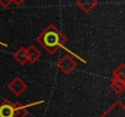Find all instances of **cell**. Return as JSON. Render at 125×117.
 <instances>
[{
    "mask_svg": "<svg viewBox=\"0 0 125 117\" xmlns=\"http://www.w3.org/2000/svg\"><path fill=\"white\" fill-rule=\"evenodd\" d=\"M36 40L43 46V49L49 55H53L59 49L65 48L68 37L62 34V32L55 25H49L42 31L39 35H37Z\"/></svg>",
    "mask_w": 125,
    "mask_h": 117,
    "instance_id": "obj_1",
    "label": "cell"
},
{
    "mask_svg": "<svg viewBox=\"0 0 125 117\" xmlns=\"http://www.w3.org/2000/svg\"><path fill=\"white\" fill-rule=\"evenodd\" d=\"M58 68L64 73V75H70L77 66L76 60L71 56V55H64L56 64Z\"/></svg>",
    "mask_w": 125,
    "mask_h": 117,
    "instance_id": "obj_2",
    "label": "cell"
},
{
    "mask_svg": "<svg viewBox=\"0 0 125 117\" xmlns=\"http://www.w3.org/2000/svg\"><path fill=\"white\" fill-rule=\"evenodd\" d=\"M99 117H125V105L121 100H116Z\"/></svg>",
    "mask_w": 125,
    "mask_h": 117,
    "instance_id": "obj_3",
    "label": "cell"
},
{
    "mask_svg": "<svg viewBox=\"0 0 125 117\" xmlns=\"http://www.w3.org/2000/svg\"><path fill=\"white\" fill-rule=\"evenodd\" d=\"M8 88H9V90H10L14 95L20 96V95L28 88V85H27V83H26L21 77H15V78L8 84Z\"/></svg>",
    "mask_w": 125,
    "mask_h": 117,
    "instance_id": "obj_4",
    "label": "cell"
},
{
    "mask_svg": "<svg viewBox=\"0 0 125 117\" xmlns=\"http://www.w3.org/2000/svg\"><path fill=\"white\" fill-rule=\"evenodd\" d=\"M17 102H12L10 100H4L0 102V117H14L15 107L17 106Z\"/></svg>",
    "mask_w": 125,
    "mask_h": 117,
    "instance_id": "obj_5",
    "label": "cell"
},
{
    "mask_svg": "<svg viewBox=\"0 0 125 117\" xmlns=\"http://www.w3.org/2000/svg\"><path fill=\"white\" fill-rule=\"evenodd\" d=\"M43 102H44V100H39V101H34V102H31V104H27V105H22V104L19 101V102H17V106L15 107V111H14V117H26L27 113H28L30 107L41 105V104H43Z\"/></svg>",
    "mask_w": 125,
    "mask_h": 117,
    "instance_id": "obj_6",
    "label": "cell"
},
{
    "mask_svg": "<svg viewBox=\"0 0 125 117\" xmlns=\"http://www.w3.org/2000/svg\"><path fill=\"white\" fill-rule=\"evenodd\" d=\"M97 0H76V6L85 14L91 12L97 6Z\"/></svg>",
    "mask_w": 125,
    "mask_h": 117,
    "instance_id": "obj_7",
    "label": "cell"
},
{
    "mask_svg": "<svg viewBox=\"0 0 125 117\" xmlns=\"http://www.w3.org/2000/svg\"><path fill=\"white\" fill-rule=\"evenodd\" d=\"M26 51H27V57H28V62L31 64H34L37 62L39 58L42 57V52L39 51V49H37L36 45L31 44L28 48H26Z\"/></svg>",
    "mask_w": 125,
    "mask_h": 117,
    "instance_id": "obj_8",
    "label": "cell"
},
{
    "mask_svg": "<svg viewBox=\"0 0 125 117\" xmlns=\"http://www.w3.org/2000/svg\"><path fill=\"white\" fill-rule=\"evenodd\" d=\"M14 58H15V61H16L19 65H26V64L28 62V57H27L26 48L20 46V48L14 52Z\"/></svg>",
    "mask_w": 125,
    "mask_h": 117,
    "instance_id": "obj_9",
    "label": "cell"
},
{
    "mask_svg": "<svg viewBox=\"0 0 125 117\" xmlns=\"http://www.w3.org/2000/svg\"><path fill=\"white\" fill-rule=\"evenodd\" d=\"M110 89L116 95H120L125 90V82L120 81V79H116V78H112L110 79Z\"/></svg>",
    "mask_w": 125,
    "mask_h": 117,
    "instance_id": "obj_10",
    "label": "cell"
},
{
    "mask_svg": "<svg viewBox=\"0 0 125 117\" xmlns=\"http://www.w3.org/2000/svg\"><path fill=\"white\" fill-rule=\"evenodd\" d=\"M113 78L120 79L125 82V64H120L114 71H113Z\"/></svg>",
    "mask_w": 125,
    "mask_h": 117,
    "instance_id": "obj_11",
    "label": "cell"
},
{
    "mask_svg": "<svg viewBox=\"0 0 125 117\" xmlns=\"http://www.w3.org/2000/svg\"><path fill=\"white\" fill-rule=\"evenodd\" d=\"M11 4H12V0H0V6L4 8V9L9 8Z\"/></svg>",
    "mask_w": 125,
    "mask_h": 117,
    "instance_id": "obj_12",
    "label": "cell"
},
{
    "mask_svg": "<svg viewBox=\"0 0 125 117\" xmlns=\"http://www.w3.org/2000/svg\"><path fill=\"white\" fill-rule=\"evenodd\" d=\"M25 1H26V0H12V3H14L15 5H17V6H21Z\"/></svg>",
    "mask_w": 125,
    "mask_h": 117,
    "instance_id": "obj_13",
    "label": "cell"
}]
</instances>
